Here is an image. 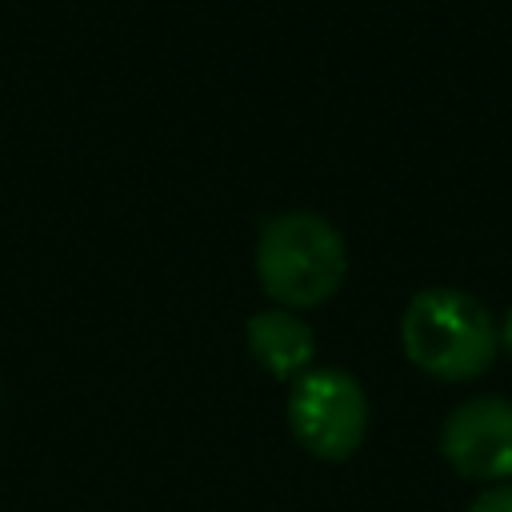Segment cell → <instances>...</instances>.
I'll list each match as a JSON object with an SVG mask.
<instances>
[{"label": "cell", "instance_id": "1", "mask_svg": "<svg viewBox=\"0 0 512 512\" xmlns=\"http://www.w3.org/2000/svg\"><path fill=\"white\" fill-rule=\"evenodd\" d=\"M404 356L432 380L464 384L492 368L500 352V332L484 300L464 288H420L400 316Z\"/></svg>", "mask_w": 512, "mask_h": 512}, {"label": "cell", "instance_id": "4", "mask_svg": "<svg viewBox=\"0 0 512 512\" xmlns=\"http://www.w3.org/2000/svg\"><path fill=\"white\" fill-rule=\"evenodd\" d=\"M440 456L448 468L476 484L512 480V400L468 396L440 424Z\"/></svg>", "mask_w": 512, "mask_h": 512}, {"label": "cell", "instance_id": "6", "mask_svg": "<svg viewBox=\"0 0 512 512\" xmlns=\"http://www.w3.org/2000/svg\"><path fill=\"white\" fill-rule=\"evenodd\" d=\"M468 512H512V480L484 488V492L468 504Z\"/></svg>", "mask_w": 512, "mask_h": 512}, {"label": "cell", "instance_id": "7", "mask_svg": "<svg viewBox=\"0 0 512 512\" xmlns=\"http://www.w3.org/2000/svg\"><path fill=\"white\" fill-rule=\"evenodd\" d=\"M496 332H500V348L512 356V308L500 316V324H496Z\"/></svg>", "mask_w": 512, "mask_h": 512}, {"label": "cell", "instance_id": "2", "mask_svg": "<svg viewBox=\"0 0 512 512\" xmlns=\"http://www.w3.org/2000/svg\"><path fill=\"white\" fill-rule=\"evenodd\" d=\"M348 248L320 212H280L256 236V280L280 308H316L340 292Z\"/></svg>", "mask_w": 512, "mask_h": 512}, {"label": "cell", "instance_id": "5", "mask_svg": "<svg viewBox=\"0 0 512 512\" xmlns=\"http://www.w3.org/2000/svg\"><path fill=\"white\" fill-rule=\"evenodd\" d=\"M244 340H248V352L252 360L276 376V380H296L312 368V356H316V336L312 328L288 312V308H264V312H252L248 324H244Z\"/></svg>", "mask_w": 512, "mask_h": 512}, {"label": "cell", "instance_id": "3", "mask_svg": "<svg viewBox=\"0 0 512 512\" xmlns=\"http://www.w3.org/2000/svg\"><path fill=\"white\" fill-rule=\"evenodd\" d=\"M288 428L316 460H348L368 436V396L344 368H308L288 392Z\"/></svg>", "mask_w": 512, "mask_h": 512}]
</instances>
